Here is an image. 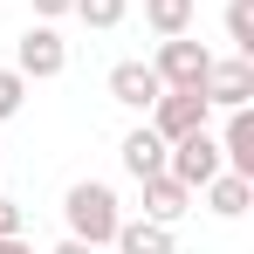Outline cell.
<instances>
[{
    "label": "cell",
    "instance_id": "1",
    "mask_svg": "<svg viewBox=\"0 0 254 254\" xmlns=\"http://www.w3.org/2000/svg\"><path fill=\"white\" fill-rule=\"evenodd\" d=\"M62 220H69V241H89V248H110V234H117V192L103 186V179H76L69 192H62Z\"/></svg>",
    "mask_w": 254,
    "mask_h": 254
},
{
    "label": "cell",
    "instance_id": "2",
    "mask_svg": "<svg viewBox=\"0 0 254 254\" xmlns=\"http://www.w3.org/2000/svg\"><path fill=\"white\" fill-rule=\"evenodd\" d=\"M165 172L186 186V192H199L213 172H227V158H220V137H213V130H192V137L165 144Z\"/></svg>",
    "mask_w": 254,
    "mask_h": 254
},
{
    "label": "cell",
    "instance_id": "3",
    "mask_svg": "<svg viewBox=\"0 0 254 254\" xmlns=\"http://www.w3.org/2000/svg\"><path fill=\"white\" fill-rule=\"evenodd\" d=\"M213 124V103L199 96V89H165L158 103H151V130L165 137V144H179V137H192V130Z\"/></svg>",
    "mask_w": 254,
    "mask_h": 254
},
{
    "label": "cell",
    "instance_id": "4",
    "mask_svg": "<svg viewBox=\"0 0 254 254\" xmlns=\"http://www.w3.org/2000/svg\"><path fill=\"white\" fill-rule=\"evenodd\" d=\"M151 69H158V83H165V89H199V83H206V69H213V55H206L199 42H186V35H165L158 55H151Z\"/></svg>",
    "mask_w": 254,
    "mask_h": 254
},
{
    "label": "cell",
    "instance_id": "5",
    "mask_svg": "<svg viewBox=\"0 0 254 254\" xmlns=\"http://www.w3.org/2000/svg\"><path fill=\"white\" fill-rule=\"evenodd\" d=\"M14 69H21L28 83H48V76H62V69H69V42H62L48 21H35V28L21 35V48H14Z\"/></svg>",
    "mask_w": 254,
    "mask_h": 254
},
{
    "label": "cell",
    "instance_id": "6",
    "mask_svg": "<svg viewBox=\"0 0 254 254\" xmlns=\"http://www.w3.org/2000/svg\"><path fill=\"white\" fill-rule=\"evenodd\" d=\"M199 96H206L213 110H241V103H254V55H227V62L213 55Z\"/></svg>",
    "mask_w": 254,
    "mask_h": 254
},
{
    "label": "cell",
    "instance_id": "7",
    "mask_svg": "<svg viewBox=\"0 0 254 254\" xmlns=\"http://www.w3.org/2000/svg\"><path fill=\"white\" fill-rule=\"evenodd\" d=\"M110 96H117L124 110H151V103L165 96V83H158L151 62H117V69H110Z\"/></svg>",
    "mask_w": 254,
    "mask_h": 254
},
{
    "label": "cell",
    "instance_id": "8",
    "mask_svg": "<svg viewBox=\"0 0 254 254\" xmlns=\"http://www.w3.org/2000/svg\"><path fill=\"white\" fill-rule=\"evenodd\" d=\"M137 186H144V220H158V227H172V220L192 213V192H186L172 172H151V179H137Z\"/></svg>",
    "mask_w": 254,
    "mask_h": 254
},
{
    "label": "cell",
    "instance_id": "9",
    "mask_svg": "<svg viewBox=\"0 0 254 254\" xmlns=\"http://www.w3.org/2000/svg\"><path fill=\"white\" fill-rule=\"evenodd\" d=\"M220 158H227V172L254 179V110H248V103H241V110H227V130H220Z\"/></svg>",
    "mask_w": 254,
    "mask_h": 254
},
{
    "label": "cell",
    "instance_id": "10",
    "mask_svg": "<svg viewBox=\"0 0 254 254\" xmlns=\"http://www.w3.org/2000/svg\"><path fill=\"white\" fill-rule=\"evenodd\" d=\"M199 192H206V206L220 213V220H241V213H248V199H254V179H241V172H213Z\"/></svg>",
    "mask_w": 254,
    "mask_h": 254
},
{
    "label": "cell",
    "instance_id": "11",
    "mask_svg": "<svg viewBox=\"0 0 254 254\" xmlns=\"http://www.w3.org/2000/svg\"><path fill=\"white\" fill-rule=\"evenodd\" d=\"M110 248L117 254H172V227H158V220H117Z\"/></svg>",
    "mask_w": 254,
    "mask_h": 254
},
{
    "label": "cell",
    "instance_id": "12",
    "mask_svg": "<svg viewBox=\"0 0 254 254\" xmlns=\"http://www.w3.org/2000/svg\"><path fill=\"white\" fill-rule=\"evenodd\" d=\"M124 172H130V179H151V172H165V137H158L151 124L124 137Z\"/></svg>",
    "mask_w": 254,
    "mask_h": 254
},
{
    "label": "cell",
    "instance_id": "13",
    "mask_svg": "<svg viewBox=\"0 0 254 254\" xmlns=\"http://www.w3.org/2000/svg\"><path fill=\"white\" fill-rule=\"evenodd\" d=\"M192 14L199 0H144V28L165 42V35H192Z\"/></svg>",
    "mask_w": 254,
    "mask_h": 254
},
{
    "label": "cell",
    "instance_id": "14",
    "mask_svg": "<svg viewBox=\"0 0 254 254\" xmlns=\"http://www.w3.org/2000/svg\"><path fill=\"white\" fill-rule=\"evenodd\" d=\"M227 42L234 55H254V0H227Z\"/></svg>",
    "mask_w": 254,
    "mask_h": 254
},
{
    "label": "cell",
    "instance_id": "15",
    "mask_svg": "<svg viewBox=\"0 0 254 254\" xmlns=\"http://www.w3.org/2000/svg\"><path fill=\"white\" fill-rule=\"evenodd\" d=\"M69 14H83V28H124L130 0H76Z\"/></svg>",
    "mask_w": 254,
    "mask_h": 254
},
{
    "label": "cell",
    "instance_id": "16",
    "mask_svg": "<svg viewBox=\"0 0 254 254\" xmlns=\"http://www.w3.org/2000/svg\"><path fill=\"white\" fill-rule=\"evenodd\" d=\"M21 96H28V76H21V69H0V124L21 110Z\"/></svg>",
    "mask_w": 254,
    "mask_h": 254
},
{
    "label": "cell",
    "instance_id": "17",
    "mask_svg": "<svg viewBox=\"0 0 254 254\" xmlns=\"http://www.w3.org/2000/svg\"><path fill=\"white\" fill-rule=\"evenodd\" d=\"M21 227H28V213H21V199H7V192H0V234H21Z\"/></svg>",
    "mask_w": 254,
    "mask_h": 254
},
{
    "label": "cell",
    "instance_id": "18",
    "mask_svg": "<svg viewBox=\"0 0 254 254\" xmlns=\"http://www.w3.org/2000/svg\"><path fill=\"white\" fill-rule=\"evenodd\" d=\"M69 7H76V0H35V14H42V21H55V14H69Z\"/></svg>",
    "mask_w": 254,
    "mask_h": 254
},
{
    "label": "cell",
    "instance_id": "19",
    "mask_svg": "<svg viewBox=\"0 0 254 254\" xmlns=\"http://www.w3.org/2000/svg\"><path fill=\"white\" fill-rule=\"evenodd\" d=\"M0 254H35V248H28L21 234H0Z\"/></svg>",
    "mask_w": 254,
    "mask_h": 254
},
{
    "label": "cell",
    "instance_id": "20",
    "mask_svg": "<svg viewBox=\"0 0 254 254\" xmlns=\"http://www.w3.org/2000/svg\"><path fill=\"white\" fill-rule=\"evenodd\" d=\"M48 254H96L89 241H62V248H48Z\"/></svg>",
    "mask_w": 254,
    "mask_h": 254
}]
</instances>
